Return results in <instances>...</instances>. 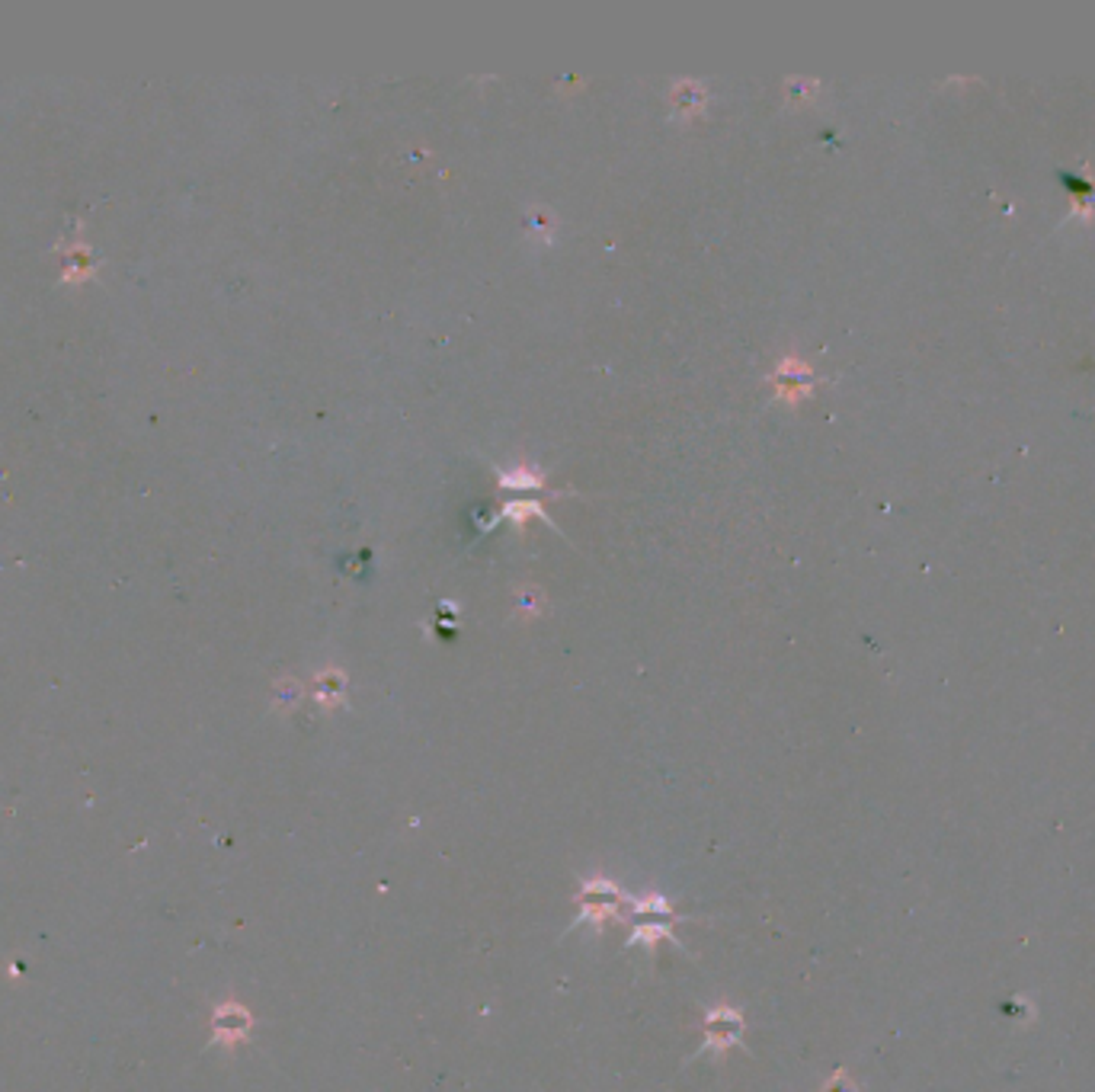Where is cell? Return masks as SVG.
Masks as SVG:
<instances>
[{"instance_id": "1", "label": "cell", "mask_w": 1095, "mask_h": 1092, "mask_svg": "<svg viewBox=\"0 0 1095 1092\" xmlns=\"http://www.w3.org/2000/svg\"><path fill=\"white\" fill-rule=\"evenodd\" d=\"M506 487H519V484H529V487H538V475H526V471H513V475L503 478Z\"/></svg>"}]
</instances>
